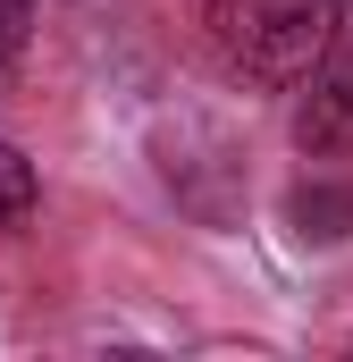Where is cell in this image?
Masks as SVG:
<instances>
[{"label": "cell", "mask_w": 353, "mask_h": 362, "mask_svg": "<svg viewBox=\"0 0 353 362\" xmlns=\"http://www.w3.org/2000/svg\"><path fill=\"white\" fill-rule=\"evenodd\" d=\"M210 51L244 85H294L337 42V0H210Z\"/></svg>", "instance_id": "6da1fadb"}, {"label": "cell", "mask_w": 353, "mask_h": 362, "mask_svg": "<svg viewBox=\"0 0 353 362\" xmlns=\"http://www.w3.org/2000/svg\"><path fill=\"white\" fill-rule=\"evenodd\" d=\"M294 85H303V101H294V144H303L311 160L353 152V59L311 68V76H294Z\"/></svg>", "instance_id": "7a4b0ae2"}, {"label": "cell", "mask_w": 353, "mask_h": 362, "mask_svg": "<svg viewBox=\"0 0 353 362\" xmlns=\"http://www.w3.org/2000/svg\"><path fill=\"white\" fill-rule=\"evenodd\" d=\"M34 194H42V177H34V160H25L17 144H0V228H17V219L34 211Z\"/></svg>", "instance_id": "3957f363"}, {"label": "cell", "mask_w": 353, "mask_h": 362, "mask_svg": "<svg viewBox=\"0 0 353 362\" xmlns=\"http://www.w3.org/2000/svg\"><path fill=\"white\" fill-rule=\"evenodd\" d=\"M34 34V0H0V59H17Z\"/></svg>", "instance_id": "277c9868"}]
</instances>
